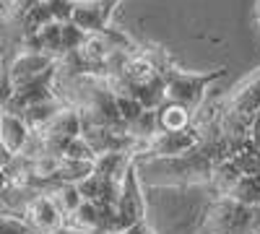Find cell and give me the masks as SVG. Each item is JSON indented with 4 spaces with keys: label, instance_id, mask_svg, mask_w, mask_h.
I'll use <instances>...</instances> for the list:
<instances>
[{
    "label": "cell",
    "instance_id": "7402d4cb",
    "mask_svg": "<svg viewBox=\"0 0 260 234\" xmlns=\"http://www.w3.org/2000/svg\"><path fill=\"white\" fill-rule=\"evenodd\" d=\"M148 234H154V231H151V229H148Z\"/></svg>",
    "mask_w": 260,
    "mask_h": 234
},
{
    "label": "cell",
    "instance_id": "30bf717a",
    "mask_svg": "<svg viewBox=\"0 0 260 234\" xmlns=\"http://www.w3.org/2000/svg\"><path fill=\"white\" fill-rule=\"evenodd\" d=\"M65 107V102L60 96H52V99H45V102H37L31 104V107H26L24 112H21V117H24V122L29 125L31 133H42L45 127L57 117V112Z\"/></svg>",
    "mask_w": 260,
    "mask_h": 234
},
{
    "label": "cell",
    "instance_id": "3957f363",
    "mask_svg": "<svg viewBox=\"0 0 260 234\" xmlns=\"http://www.w3.org/2000/svg\"><path fill=\"white\" fill-rule=\"evenodd\" d=\"M206 234H252V208L229 195H216L203 219Z\"/></svg>",
    "mask_w": 260,
    "mask_h": 234
},
{
    "label": "cell",
    "instance_id": "7c38bea8",
    "mask_svg": "<svg viewBox=\"0 0 260 234\" xmlns=\"http://www.w3.org/2000/svg\"><path fill=\"white\" fill-rule=\"evenodd\" d=\"M156 122H159V133H180V130H187L195 122V117L187 110L177 107V104L164 102L161 107H156Z\"/></svg>",
    "mask_w": 260,
    "mask_h": 234
},
{
    "label": "cell",
    "instance_id": "ac0fdd59",
    "mask_svg": "<svg viewBox=\"0 0 260 234\" xmlns=\"http://www.w3.org/2000/svg\"><path fill=\"white\" fill-rule=\"evenodd\" d=\"M0 234H31V231H29L24 219L0 214Z\"/></svg>",
    "mask_w": 260,
    "mask_h": 234
},
{
    "label": "cell",
    "instance_id": "44dd1931",
    "mask_svg": "<svg viewBox=\"0 0 260 234\" xmlns=\"http://www.w3.org/2000/svg\"><path fill=\"white\" fill-rule=\"evenodd\" d=\"M68 3H83V0H68Z\"/></svg>",
    "mask_w": 260,
    "mask_h": 234
},
{
    "label": "cell",
    "instance_id": "d6986e66",
    "mask_svg": "<svg viewBox=\"0 0 260 234\" xmlns=\"http://www.w3.org/2000/svg\"><path fill=\"white\" fill-rule=\"evenodd\" d=\"M13 159H16V154H11L8 148H6V143L0 141V169H3V172H6V169H8L11 164H13Z\"/></svg>",
    "mask_w": 260,
    "mask_h": 234
},
{
    "label": "cell",
    "instance_id": "6da1fadb",
    "mask_svg": "<svg viewBox=\"0 0 260 234\" xmlns=\"http://www.w3.org/2000/svg\"><path fill=\"white\" fill-rule=\"evenodd\" d=\"M226 65L213 68V71H201V73H187V71H177V68H161L164 76V102L177 104V107L187 110L190 115H195L203 104L206 91L213 86L219 78L226 76Z\"/></svg>",
    "mask_w": 260,
    "mask_h": 234
},
{
    "label": "cell",
    "instance_id": "8fae6325",
    "mask_svg": "<svg viewBox=\"0 0 260 234\" xmlns=\"http://www.w3.org/2000/svg\"><path fill=\"white\" fill-rule=\"evenodd\" d=\"M136 164V159L125 154V151H110V154H99L94 159V169H96V175L107 177V180H112V182H122L125 172L130 166Z\"/></svg>",
    "mask_w": 260,
    "mask_h": 234
},
{
    "label": "cell",
    "instance_id": "9c48e42d",
    "mask_svg": "<svg viewBox=\"0 0 260 234\" xmlns=\"http://www.w3.org/2000/svg\"><path fill=\"white\" fill-rule=\"evenodd\" d=\"M76 187H78L83 200L96 203V206H110V208H115L117 195H120V182H112V180H107L96 172L91 177H86L83 182H78Z\"/></svg>",
    "mask_w": 260,
    "mask_h": 234
},
{
    "label": "cell",
    "instance_id": "5b68a950",
    "mask_svg": "<svg viewBox=\"0 0 260 234\" xmlns=\"http://www.w3.org/2000/svg\"><path fill=\"white\" fill-rule=\"evenodd\" d=\"M29 231L31 234H55L60 229H65V216L60 214V208L55 206V200L47 193H39L24 211V216Z\"/></svg>",
    "mask_w": 260,
    "mask_h": 234
},
{
    "label": "cell",
    "instance_id": "ba28073f",
    "mask_svg": "<svg viewBox=\"0 0 260 234\" xmlns=\"http://www.w3.org/2000/svg\"><path fill=\"white\" fill-rule=\"evenodd\" d=\"M31 130H29V125L24 122V117L16 115V112H0V141L6 143V148L11 154H24V148L26 143L31 141Z\"/></svg>",
    "mask_w": 260,
    "mask_h": 234
},
{
    "label": "cell",
    "instance_id": "4fadbf2b",
    "mask_svg": "<svg viewBox=\"0 0 260 234\" xmlns=\"http://www.w3.org/2000/svg\"><path fill=\"white\" fill-rule=\"evenodd\" d=\"M47 195L55 200V206L60 208V214L68 219L73 211L83 203V198H81V193H78V187L76 185H71V182H57V185H52L50 190H47Z\"/></svg>",
    "mask_w": 260,
    "mask_h": 234
},
{
    "label": "cell",
    "instance_id": "9a60e30c",
    "mask_svg": "<svg viewBox=\"0 0 260 234\" xmlns=\"http://www.w3.org/2000/svg\"><path fill=\"white\" fill-rule=\"evenodd\" d=\"M94 172H96V169H94V161L60 159V166H57V182H71V185H78V182H83L86 177H91Z\"/></svg>",
    "mask_w": 260,
    "mask_h": 234
},
{
    "label": "cell",
    "instance_id": "ffe728a7",
    "mask_svg": "<svg viewBox=\"0 0 260 234\" xmlns=\"http://www.w3.org/2000/svg\"><path fill=\"white\" fill-rule=\"evenodd\" d=\"M6 187H8V175L3 172V169H0V195L6 193Z\"/></svg>",
    "mask_w": 260,
    "mask_h": 234
},
{
    "label": "cell",
    "instance_id": "e0dca14e",
    "mask_svg": "<svg viewBox=\"0 0 260 234\" xmlns=\"http://www.w3.org/2000/svg\"><path fill=\"white\" fill-rule=\"evenodd\" d=\"M13 81H11V73H8V62L0 65V112L8 110V104L13 99Z\"/></svg>",
    "mask_w": 260,
    "mask_h": 234
},
{
    "label": "cell",
    "instance_id": "8992f818",
    "mask_svg": "<svg viewBox=\"0 0 260 234\" xmlns=\"http://www.w3.org/2000/svg\"><path fill=\"white\" fill-rule=\"evenodd\" d=\"M224 112L229 117H234L237 122L250 127L252 117L260 112V71L255 76H250L242 86L224 102Z\"/></svg>",
    "mask_w": 260,
    "mask_h": 234
},
{
    "label": "cell",
    "instance_id": "5bb4252c",
    "mask_svg": "<svg viewBox=\"0 0 260 234\" xmlns=\"http://www.w3.org/2000/svg\"><path fill=\"white\" fill-rule=\"evenodd\" d=\"M229 198L242 203L247 208L260 206V175H245L237 180V185L229 190Z\"/></svg>",
    "mask_w": 260,
    "mask_h": 234
},
{
    "label": "cell",
    "instance_id": "7a4b0ae2",
    "mask_svg": "<svg viewBox=\"0 0 260 234\" xmlns=\"http://www.w3.org/2000/svg\"><path fill=\"white\" fill-rule=\"evenodd\" d=\"M146 195H143V185L138 175V161L125 172L120 182V195L115 203V216L107 226V234H122L130 226H138L146 221Z\"/></svg>",
    "mask_w": 260,
    "mask_h": 234
},
{
    "label": "cell",
    "instance_id": "2e32d148",
    "mask_svg": "<svg viewBox=\"0 0 260 234\" xmlns=\"http://www.w3.org/2000/svg\"><path fill=\"white\" fill-rule=\"evenodd\" d=\"M60 159H76V161H94L96 159V151L89 146V141H86L83 136H78L76 141H71L68 146H65V151Z\"/></svg>",
    "mask_w": 260,
    "mask_h": 234
},
{
    "label": "cell",
    "instance_id": "277c9868",
    "mask_svg": "<svg viewBox=\"0 0 260 234\" xmlns=\"http://www.w3.org/2000/svg\"><path fill=\"white\" fill-rule=\"evenodd\" d=\"M201 138H203L201 122H192L187 130H180V133H156L151 138V151L146 159H164V161L182 159L201 143Z\"/></svg>",
    "mask_w": 260,
    "mask_h": 234
},
{
    "label": "cell",
    "instance_id": "52a82bcc",
    "mask_svg": "<svg viewBox=\"0 0 260 234\" xmlns=\"http://www.w3.org/2000/svg\"><path fill=\"white\" fill-rule=\"evenodd\" d=\"M57 65V60L50 55H42V52H31V50H18L13 57H8V73L13 81V89L21 86L26 81L39 78L42 73H47L50 68Z\"/></svg>",
    "mask_w": 260,
    "mask_h": 234
}]
</instances>
